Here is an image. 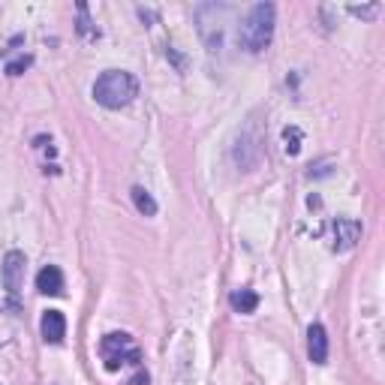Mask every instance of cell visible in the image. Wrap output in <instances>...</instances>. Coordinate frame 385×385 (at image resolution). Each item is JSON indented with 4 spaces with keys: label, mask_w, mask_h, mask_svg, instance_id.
Listing matches in <instances>:
<instances>
[{
    "label": "cell",
    "mask_w": 385,
    "mask_h": 385,
    "mask_svg": "<svg viewBox=\"0 0 385 385\" xmlns=\"http://www.w3.org/2000/svg\"><path fill=\"white\" fill-rule=\"evenodd\" d=\"M100 352H102V358H106V367L109 370H118L124 361H129V364H138V349H136V343L129 340V334H106L102 337V343H100Z\"/></svg>",
    "instance_id": "3957f363"
},
{
    "label": "cell",
    "mask_w": 385,
    "mask_h": 385,
    "mask_svg": "<svg viewBox=\"0 0 385 385\" xmlns=\"http://www.w3.org/2000/svg\"><path fill=\"white\" fill-rule=\"evenodd\" d=\"M78 30L84 33V37H93V30H91V19H87V6L84 3H78Z\"/></svg>",
    "instance_id": "5bb4252c"
},
{
    "label": "cell",
    "mask_w": 385,
    "mask_h": 385,
    "mask_svg": "<svg viewBox=\"0 0 385 385\" xmlns=\"http://www.w3.org/2000/svg\"><path fill=\"white\" fill-rule=\"evenodd\" d=\"M66 334V319L60 310H46L42 313V337L46 343H60Z\"/></svg>",
    "instance_id": "52a82bcc"
},
{
    "label": "cell",
    "mask_w": 385,
    "mask_h": 385,
    "mask_svg": "<svg viewBox=\"0 0 385 385\" xmlns=\"http://www.w3.org/2000/svg\"><path fill=\"white\" fill-rule=\"evenodd\" d=\"M129 385H147V373H145V370H138V373L133 376V379H129Z\"/></svg>",
    "instance_id": "9a60e30c"
},
{
    "label": "cell",
    "mask_w": 385,
    "mask_h": 385,
    "mask_svg": "<svg viewBox=\"0 0 385 385\" xmlns=\"http://www.w3.org/2000/svg\"><path fill=\"white\" fill-rule=\"evenodd\" d=\"M229 304L235 313H253L259 307V295L253 292V289H235L229 295Z\"/></svg>",
    "instance_id": "9c48e42d"
},
{
    "label": "cell",
    "mask_w": 385,
    "mask_h": 385,
    "mask_svg": "<svg viewBox=\"0 0 385 385\" xmlns=\"http://www.w3.org/2000/svg\"><path fill=\"white\" fill-rule=\"evenodd\" d=\"M37 289L42 295H60L64 292V274H60L57 265H46L37 274Z\"/></svg>",
    "instance_id": "ba28073f"
},
{
    "label": "cell",
    "mask_w": 385,
    "mask_h": 385,
    "mask_svg": "<svg viewBox=\"0 0 385 385\" xmlns=\"http://www.w3.org/2000/svg\"><path fill=\"white\" fill-rule=\"evenodd\" d=\"M138 96V82L124 69H106L93 84V100L106 109H124Z\"/></svg>",
    "instance_id": "7a4b0ae2"
},
{
    "label": "cell",
    "mask_w": 385,
    "mask_h": 385,
    "mask_svg": "<svg viewBox=\"0 0 385 385\" xmlns=\"http://www.w3.org/2000/svg\"><path fill=\"white\" fill-rule=\"evenodd\" d=\"M283 142H286V154L295 156V154H298V147H301V145H298V142H301V129H298V127H286V129H283Z\"/></svg>",
    "instance_id": "8fae6325"
},
{
    "label": "cell",
    "mask_w": 385,
    "mask_h": 385,
    "mask_svg": "<svg viewBox=\"0 0 385 385\" xmlns=\"http://www.w3.org/2000/svg\"><path fill=\"white\" fill-rule=\"evenodd\" d=\"M28 66H30V57H28V55H24V57H15V60H10V64H6V75H21Z\"/></svg>",
    "instance_id": "7c38bea8"
},
{
    "label": "cell",
    "mask_w": 385,
    "mask_h": 385,
    "mask_svg": "<svg viewBox=\"0 0 385 385\" xmlns=\"http://www.w3.org/2000/svg\"><path fill=\"white\" fill-rule=\"evenodd\" d=\"M382 6L379 3H370V6H349V12L358 15V19H373V15H379Z\"/></svg>",
    "instance_id": "4fadbf2b"
},
{
    "label": "cell",
    "mask_w": 385,
    "mask_h": 385,
    "mask_svg": "<svg viewBox=\"0 0 385 385\" xmlns=\"http://www.w3.org/2000/svg\"><path fill=\"white\" fill-rule=\"evenodd\" d=\"M24 253L19 250H10L6 253V259H3V286H6V292L10 295H19L21 292V286H24Z\"/></svg>",
    "instance_id": "5b68a950"
},
{
    "label": "cell",
    "mask_w": 385,
    "mask_h": 385,
    "mask_svg": "<svg viewBox=\"0 0 385 385\" xmlns=\"http://www.w3.org/2000/svg\"><path fill=\"white\" fill-rule=\"evenodd\" d=\"M307 355L313 364H325L328 361V334L319 322H313L307 328Z\"/></svg>",
    "instance_id": "8992f818"
},
{
    "label": "cell",
    "mask_w": 385,
    "mask_h": 385,
    "mask_svg": "<svg viewBox=\"0 0 385 385\" xmlns=\"http://www.w3.org/2000/svg\"><path fill=\"white\" fill-rule=\"evenodd\" d=\"M274 19H277V10L274 3H256L250 6V12L244 15L241 28H238V42L244 51L250 55H259L271 46V37H274Z\"/></svg>",
    "instance_id": "6da1fadb"
},
{
    "label": "cell",
    "mask_w": 385,
    "mask_h": 385,
    "mask_svg": "<svg viewBox=\"0 0 385 385\" xmlns=\"http://www.w3.org/2000/svg\"><path fill=\"white\" fill-rule=\"evenodd\" d=\"M358 238H361V226H358L355 220H343V217H337L334 223H331V247H334L337 253L343 250H352Z\"/></svg>",
    "instance_id": "277c9868"
},
{
    "label": "cell",
    "mask_w": 385,
    "mask_h": 385,
    "mask_svg": "<svg viewBox=\"0 0 385 385\" xmlns=\"http://www.w3.org/2000/svg\"><path fill=\"white\" fill-rule=\"evenodd\" d=\"M129 196H133V202H136V208L142 211L145 217H154L156 214V202H154V196L147 190H142V187H133L129 190Z\"/></svg>",
    "instance_id": "30bf717a"
}]
</instances>
